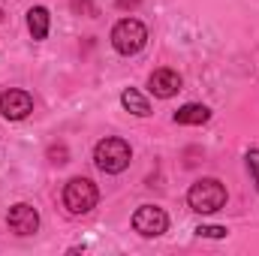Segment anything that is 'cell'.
Masks as SVG:
<instances>
[{
	"instance_id": "cell-8",
	"label": "cell",
	"mask_w": 259,
	"mask_h": 256,
	"mask_svg": "<svg viewBox=\"0 0 259 256\" xmlns=\"http://www.w3.org/2000/svg\"><path fill=\"white\" fill-rule=\"evenodd\" d=\"M148 84H151V91H154V97H160V100H169V97H175V94L181 91V75H178L175 69H169V66H163V69H157V72H151V78H148Z\"/></svg>"
},
{
	"instance_id": "cell-14",
	"label": "cell",
	"mask_w": 259,
	"mask_h": 256,
	"mask_svg": "<svg viewBox=\"0 0 259 256\" xmlns=\"http://www.w3.org/2000/svg\"><path fill=\"white\" fill-rule=\"evenodd\" d=\"M49 157H52V163H58V166L66 163V157H69V154H66V145H52V148H49Z\"/></svg>"
},
{
	"instance_id": "cell-9",
	"label": "cell",
	"mask_w": 259,
	"mask_h": 256,
	"mask_svg": "<svg viewBox=\"0 0 259 256\" xmlns=\"http://www.w3.org/2000/svg\"><path fill=\"white\" fill-rule=\"evenodd\" d=\"M208 118H211L208 106H199V103H187L175 112V124H184V127H202Z\"/></svg>"
},
{
	"instance_id": "cell-13",
	"label": "cell",
	"mask_w": 259,
	"mask_h": 256,
	"mask_svg": "<svg viewBox=\"0 0 259 256\" xmlns=\"http://www.w3.org/2000/svg\"><path fill=\"white\" fill-rule=\"evenodd\" d=\"M247 169L253 172V184H256V190H259V148H253L247 154Z\"/></svg>"
},
{
	"instance_id": "cell-12",
	"label": "cell",
	"mask_w": 259,
	"mask_h": 256,
	"mask_svg": "<svg viewBox=\"0 0 259 256\" xmlns=\"http://www.w3.org/2000/svg\"><path fill=\"white\" fill-rule=\"evenodd\" d=\"M196 232L202 238H226V226H199Z\"/></svg>"
},
{
	"instance_id": "cell-10",
	"label": "cell",
	"mask_w": 259,
	"mask_h": 256,
	"mask_svg": "<svg viewBox=\"0 0 259 256\" xmlns=\"http://www.w3.org/2000/svg\"><path fill=\"white\" fill-rule=\"evenodd\" d=\"M27 30L33 39H46L49 36V9L46 6H33L27 12Z\"/></svg>"
},
{
	"instance_id": "cell-16",
	"label": "cell",
	"mask_w": 259,
	"mask_h": 256,
	"mask_svg": "<svg viewBox=\"0 0 259 256\" xmlns=\"http://www.w3.org/2000/svg\"><path fill=\"white\" fill-rule=\"evenodd\" d=\"M0 21H3V12H0Z\"/></svg>"
},
{
	"instance_id": "cell-1",
	"label": "cell",
	"mask_w": 259,
	"mask_h": 256,
	"mask_svg": "<svg viewBox=\"0 0 259 256\" xmlns=\"http://www.w3.org/2000/svg\"><path fill=\"white\" fill-rule=\"evenodd\" d=\"M130 160H133V151H130L127 142L118 139V136H106V139H100L97 148H94V163H97V169L106 172V175L124 172L130 166Z\"/></svg>"
},
{
	"instance_id": "cell-4",
	"label": "cell",
	"mask_w": 259,
	"mask_h": 256,
	"mask_svg": "<svg viewBox=\"0 0 259 256\" xmlns=\"http://www.w3.org/2000/svg\"><path fill=\"white\" fill-rule=\"evenodd\" d=\"M97 202H100V190L88 178H72L64 187V205L69 214H88Z\"/></svg>"
},
{
	"instance_id": "cell-7",
	"label": "cell",
	"mask_w": 259,
	"mask_h": 256,
	"mask_svg": "<svg viewBox=\"0 0 259 256\" xmlns=\"http://www.w3.org/2000/svg\"><path fill=\"white\" fill-rule=\"evenodd\" d=\"M33 112V97L27 91H3L0 94V115L9 121H21Z\"/></svg>"
},
{
	"instance_id": "cell-3",
	"label": "cell",
	"mask_w": 259,
	"mask_h": 256,
	"mask_svg": "<svg viewBox=\"0 0 259 256\" xmlns=\"http://www.w3.org/2000/svg\"><path fill=\"white\" fill-rule=\"evenodd\" d=\"M187 202H190V208L196 214H214V211H220L226 205V187L217 178H202L190 187Z\"/></svg>"
},
{
	"instance_id": "cell-5",
	"label": "cell",
	"mask_w": 259,
	"mask_h": 256,
	"mask_svg": "<svg viewBox=\"0 0 259 256\" xmlns=\"http://www.w3.org/2000/svg\"><path fill=\"white\" fill-rule=\"evenodd\" d=\"M133 229H136L139 235H145V238H157V235H163V232L169 229V217H166V211L157 208V205H142V208H136V214H133Z\"/></svg>"
},
{
	"instance_id": "cell-2",
	"label": "cell",
	"mask_w": 259,
	"mask_h": 256,
	"mask_svg": "<svg viewBox=\"0 0 259 256\" xmlns=\"http://www.w3.org/2000/svg\"><path fill=\"white\" fill-rule=\"evenodd\" d=\"M112 46L118 55H139L148 46V27L139 18H121L112 27Z\"/></svg>"
},
{
	"instance_id": "cell-6",
	"label": "cell",
	"mask_w": 259,
	"mask_h": 256,
	"mask_svg": "<svg viewBox=\"0 0 259 256\" xmlns=\"http://www.w3.org/2000/svg\"><path fill=\"white\" fill-rule=\"evenodd\" d=\"M6 223H9V229L15 232V235H33L36 229H39V214H36V208L33 205H27V202H18V205H12L9 208V214H6Z\"/></svg>"
},
{
	"instance_id": "cell-11",
	"label": "cell",
	"mask_w": 259,
	"mask_h": 256,
	"mask_svg": "<svg viewBox=\"0 0 259 256\" xmlns=\"http://www.w3.org/2000/svg\"><path fill=\"white\" fill-rule=\"evenodd\" d=\"M121 103H124V109L133 112V115H139V118H145V115H151V106H148V100L136 91V88H127L124 94H121Z\"/></svg>"
},
{
	"instance_id": "cell-15",
	"label": "cell",
	"mask_w": 259,
	"mask_h": 256,
	"mask_svg": "<svg viewBox=\"0 0 259 256\" xmlns=\"http://www.w3.org/2000/svg\"><path fill=\"white\" fill-rule=\"evenodd\" d=\"M115 3H118L121 9H136V6H139L142 0H115Z\"/></svg>"
}]
</instances>
